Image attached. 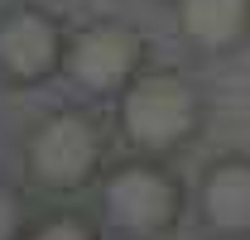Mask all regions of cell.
Returning a JSON list of instances; mask_svg holds the SVG:
<instances>
[{
	"mask_svg": "<svg viewBox=\"0 0 250 240\" xmlns=\"http://www.w3.org/2000/svg\"><path fill=\"white\" fill-rule=\"evenodd\" d=\"M202 125H207V101L183 72H140L121 91V135L149 159L188 149L202 135Z\"/></svg>",
	"mask_w": 250,
	"mask_h": 240,
	"instance_id": "6da1fadb",
	"label": "cell"
},
{
	"mask_svg": "<svg viewBox=\"0 0 250 240\" xmlns=\"http://www.w3.org/2000/svg\"><path fill=\"white\" fill-rule=\"evenodd\" d=\"M67 39L62 24L39 5H10L0 10V77L10 87H39L62 72Z\"/></svg>",
	"mask_w": 250,
	"mask_h": 240,
	"instance_id": "5b68a950",
	"label": "cell"
},
{
	"mask_svg": "<svg viewBox=\"0 0 250 240\" xmlns=\"http://www.w3.org/2000/svg\"><path fill=\"white\" fill-rule=\"evenodd\" d=\"M62 72L87 96H121L145 72V39L121 20H96L67 39Z\"/></svg>",
	"mask_w": 250,
	"mask_h": 240,
	"instance_id": "277c9868",
	"label": "cell"
},
{
	"mask_svg": "<svg viewBox=\"0 0 250 240\" xmlns=\"http://www.w3.org/2000/svg\"><path fill=\"white\" fill-rule=\"evenodd\" d=\"M197 211L221 240H250V154H221L202 168Z\"/></svg>",
	"mask_w": 250,
	"mask_h": 240,
	"instance_id": "8992f818",
	"label": "cell"
},
{
	"mask_svg": "<svg viewBox=\"0 0 250 240\" xmlns=\"http://www.w3.org/2000/svg\"><path fill=\"white\" fill-rule=\"evenodd\" d=\"M101 216L130 240H159L183 216V182L149 154L130 159L101 182Z\"/></svg>",
	"mask_w": 250,
	"mask_h": 240,
	"instance_id": "7a4b0ae2",
	"label": "cell"
},
{
	"mask_svg": "<svg viewBox=\"0 0 250 240\" xmlns=\"http://www.w3.org/2000/svg\"><path fill=\"white\" fill-rule=\"evenodd\" d=\"M0 240H24V197L0 182Z\"/></svg>",
	"mask_w": 250,
	"mask_h": 240,
	"instance_id": "9c48e42d",
	"label": "cell"
},
{
	"mask_svg": "<svg viewBox=\"0 0 250 240\" xmlns=\"http://www.w3.org/2000/svg\"><path fill=\"white\" fill-rule=\"evenodd\" d=\"M101 125L96 116L67 106L43 116L24 140V173L48 192H77L96 178L101 168Z\"/></svg>",
	"mask_w": 250,
	"mask_h": 240,
	"instance_id": "3957f363",
	"label": "cell"
},
{
	"mask_svg": "<svg viewBox=\"0 0 250 240\" xmlns=\"http://www.w3.org/2000/svg\"><path fill=\"white\" fill-rule=\"evenodd\" d=\"M24 240H96V231H92L87 216H77V211H58V216H48L43 226L24 231Z\"/></svg>",
	"mask_w": 250,
	"mask_h": 240,
	"instance_id": "ba28073f",
	"label": "cell"
},
{
	"mask_svg": "<svg viewBox=\"0 0 250 240\" xmlns=\"http://www.w3.org/2000/svg\"><path fill=\"white\" fill-rule=\"evenodd\" d=\"M178 34L197 53L226 58L250 43V0H173Z\"/></svg>",
	"mask_w": 250,
	"mask_h": 240,
	"instance_id": "52a82bcc",
	"label": "cell"
}]
</instances>
